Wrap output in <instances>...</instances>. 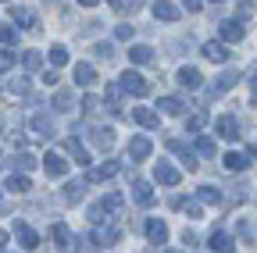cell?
Here are the masks:
<instances>
[{
	"label": "cell",
	"mask_w": 257,
	"mask_h": 253,
	"mask_svg": "<svg viewBox=\"0 0 257 253\" xmlns=\"http://www.w3.org/2000/svg\"><path fill=\"white\" fill-rule=\"evenodd\" d=\"M8 189H11V193H29L32 185H29L25 175H11V178H8Z\"/></svg>",
	"instance_id": "f546056e"
},
{
	"label": "cell",
	"mask_w": 257,
	"mask_h": 253,
	"mask_svg": "<svg viewBox=\"0 0 257 253\" xmlns=\"http://www.w3.org/2000/svg\"><path fill=\"white\" fill-rule=\"evenodd\" d=\"M114 175H118V164H114V161H104V164H96V168L89 171L93 182H104V178H114Z\"/></svg>",
	"instance_id": "d6986e66"
},
{
	"label": "cell",
	"mask_w": 257,
	"mask_h": 253,
	"mask_svg": "<svg viewBox=\"0 0 257 253\" xmlns=\"http://www.w3.org/2000/svg\"><path fill=\"white\" fill-rule=\"evenodd\" d=\"M15 61H18L15 50H0V72H11V68H15Z\"/></svg>",
	"instance_id": "d590c367"
},
{
	"label": "cell",
	"mask_w": 257,
	"mask_h": 253,
	"mask_svg": "<svg viewBox=\"0 0 257 253\" xmlns=\"http://www.w3.org/2000/svg\"><path fill=\"white\" fill-rule=\"evenodd\" d=\"M11 18H15V25H22V29H32V25H36V11H32V8H15Z\"/></svg>",
	"instance_id": "ffe728a7"
},
{
	"label": "cell",
	"mask_w": 257,
	"mask_h": 253,
	"mask_svg": "<svg viewBox=\"0 0 257 253\" xmlns=\"http://www.w3.org/2000/svg\"><path fill=\"white\" fill-rule=\"evenodd\" d=\"M111 4H114V8H121V0H111Z\"/></svg>",
	"instance_id": "f907efd6"
},
{
	"label": "cell",
	"mask_w": 257,
	"mask_h": 253,
	"mask_svg": "<svg viewBox=\"0 0 257 253\" xmlns=\"http://www.w3.org/2000/svg\"><path fill=\"white\" fill-rule=\"evenodd\" d=\"M89 221H104V207H100V203L89 207Z\"/></svg>",
	"instance_id": "7bdbcfd3"
},
{
	"label": "cell",
	"mask_w": 257,
	"mask_h": 253,
	"mask_svg": "<svg viewBox=\"0 0 257 253\" xmlns=\"http://www.w3.org/2000/svg\"><path fill=\"white\" fill-rule=\"evenodd\" d=\"M89 139H93V146H96V150H111V146H114V132L107 129V125H96Z\"/></svg>",
	"instance_id": "ba28073f"
},
{
	"label": "cell",
	"mask_w": 257,
	"mask_h": 253,
	"mask_svg": "<svg viewBox=\"0 0 257 253\" xmlns=\"http://www.w3.org/2000/svg\"><path fill=\"white\" fill-rule=\"evenodd\" d=\"M93 242L96 246H114L118 242V228H96L93 232Z\"/></svg>",
	"instance_id": "484cf974"
},
{
	"label": "cell",
	"mask_w": 257,
	"mask_h": 253,
	"mask_svg": "<svg viewBox=\"0 0 257 253\" xmlns=\"http://www.w3.org/2000/svg\"><path fill=\"white\" fill-rule=\"evenodd\" d=\"M147 157H150V139L136 136L133 143H128V161H147Z\"/></svg>",
	"instance_id": "9c48e42d"
},
{
	"label": "cell",
	"mask_w": 257,
	"mask_h": 253,
	"mask_svg": "<svg viewBox=\"0 0 257 253\" xmlns=\"http://www.w3.org/2000/svg\"><path fill=\"white\" fill-rule=\"evenodd\" d=\"M54 242H57L61 249H72V232H68L64 221H57V225H54Z\"/></svg>",
	"instance_id": "7402d4cb"
},
{
	"label": "cell",
	"mask_w": 257,
	"mask_h": 253,
	"mask_svg": "<svg viewBox=\"0 0 257 253\" xmlns=\"http://www.w3.org/2000/svg\"><path fill=\"white\" fill-rule=\"evenodd\" d=\"M147 239H150V246L154 249H161V246H165L168 242V225H165V221H147Z\"/></svg>",
	"instance_id": "6da1fadb"
},
{
	"label": "cell",
	"mask_w": 257,
	"mask_h": 253,
	"mask_svg": "<svg viewBox=\"0 0 257 253\" xmlns=\"http://www.w3.org/2000/svg\"><path fill=\"white\" fill-rule=\"evenodd\" d=\"M15 235H18V242H22V249H36L40 246V235L32 232L25 221H15Z\"/></svg>",
	"instance_id": "5b68a950"
},
{
	"label": "cell",
	"mask_w": 257,
	"mask_h": 253,
	"mask_svg": "<svg viewBox=\"0 0 257 253\" xmlns=\"http://www.w3.org/2000/svg\"><path fill=\"white\" fill-rule=\"evenodd\" d=\"M221 164L229 168V171H246V168H250L246 153H236V150H232V153H225V157H221Z\"/></svg>",
	"instance_id": "2e32d148"
},
{
	"label": "cell",
	"mask_w": 257,
	"mask_h": 253,
	"mask_svg": "<svg viewBox=\"0 0 257 253\" xmlns=\"http://www.w3.org/2000/svg\"><path fill=\"white\" fill-rule=\"evenodd\" d=\"M0 43H15V29L11 25H0Z\"/></svg>",
	"instance_id": "60d3db41"
},
{
	"label": "cell",
	"mask_w": 257,
	"mask_h": 253,
	"mask_svg": "<svg viewBox=\"0 0 257 253\" xmlns=\"http://www.w3.org/2000/svg\"><path fill=\"white\" fill-rule=\"evenodd\" d=\"M207 249H214V253H229V249H236V246H232L229 232H211V239H207Z\"/></svg>",
	"instance_id": "30bf717a"
},
{
	"label": "cell",
	"mask_w": 257,
	"mask_h": 253,
	"mask_svg": "<svg viewBox=\"0 0 257 253\" xmlns=\"http://www.w3.org/2000/svg\"><path fill=\"white\" fill-rule=\"evenodd\" d=\"M236 82H239V72H236V68H229V72H221V79L214 82V93H225V89H232Z\"/></svg>",
	"instance_id": "d4e9b609"
},
{
	"label": "cell",
	"mask_w": 257,
	"mask_h": 253,
	"mask_svg": "<svg viewBox=\"0 0 257 253\" xmlns=\"http://www.w3.org/2000/svg\"><path fill=\"white\" fill-rule=\"evenodd\" d=\"M72 104H75V100H72V93H68V89H61L57 97H54V107H57V111H72Z\"/></svg>",
	"instance_id": "4dcf8cb0"
},
{
	"label": "cell",
	"mask_w": 257,
	"mask_h": 253,
	"mask_svg": "<svg viewBox=\"0 0 257 253\" xmlns=\"http://www.w3.org/2000/svg\"><path fill=\"white\" fill-rule=\"evenodd\" d=\"M50 65H54V68H64V65H68V50H64V47H54V50H50Z\"/></svg>",
	"instance_id": "d6a6232c"
},
{
	"label": "cell",
	"mask_w": 257,
	"mask_h": 253,
	"mask_svg": "<svg viewBox=\"0 0 257 253\" xmlns=\"http://www.w3.org/2000/svg\"><path fill=\"white\" fill-rule=\"evenodd\" d=\"M79 4H82V8H96V4H100V0H79Z\"/></svg>",
	"instance_id": "7dc6e473"
},
{
	"label": "cell",
	"mask_w": 257,
	"mask_h": 253,
	"mask_svg": "<svg viewBox=\"0 0 257 253\" xmlns=\"http://www.w3.org/2000/svg\"><path fill=\"white\" fill-rule=\"evenodd\" d=\"M29 125H32V132L43 136V139H50V136H54V121H50L47 114H32V121H29Z\"/></svg>",
	"instance_id": "8fae6325"
},
{
	"label": "cell",
	"mask_w": 257,
	"mask_h": 253,
	"mask_svg": "<svg viewBox=\"0 0 257 253\" xmlns=\"http://www.w3.org/2000/svg\"><path fill=\"white\" fill-rule=\"evenodd\" d=\"M211 4H225V0H211Z\"/></svg>",
	"instance_id": "816d5d0a"
},
{
	"label": "cell",
	"mask_w": 257,
	"mask_h": 253,
	"mask_svg": "<svg viewBox=\"0 0 257 253\" xmlns=\"http://www.w3.org/2000/svg\"><path fill=\"white\" fill-rule=\"evenodd\" d=\"M8 89H11V93H25V89H29V82H25V79H15Z\"/></svg>",
	"instance_id": "ee69618b"
},
{
	"label": "cell",
	"mask_w": 257,
	"mask_h": 253,
	"mask_svg": "<svg viewBox=\"0 0 257 253\" xmlns=\"http://www.w3.org/2000/svg\"><path fill=\"white\" fill-rule=\"evenodd\" d=\"M197 150L211 157V153H214V139H211V136H200V139H197Z\"/></svg>",
	"instance_id": "74e56055"
},
{
	"label": "cell",
	"mask_w": 257,
	"mask_h": 253,
	"mask_svg": "<svg viewBox=\"0 0 257 253\" xmlns=\"http://www.w3.org/2000/svg\"><path fill=\"white\" fill-rule=\"evenodd\" d=\"M8 246V232H0V249H4Z\"/></svg>",
	"instance_id": "c3c4849f"
},
{
	"label": "cell",
	"mask_w": 257,
	"mask_h": 253,
	"mask_svg": "<svg viewBox=\"0 0 257 253\" xmlns=\"http://www.w3.org/2000/svg\"><path fill=\"white\" fill-rule=\"evenodd\" d=\"M93 54H96V57H104V61H111V57H114L111 43H96V47H93Z\"/></svg>",
	"instance_id": "f35d334b"
},
{
	"label": "cell",
	"mask_w": 257,
	"mask_h": 253,
	"mask_svg": "<svg viewBox=\"0 0 257 253\" xmlns=\"http://www.w3.org/2000/svg\"><path fill=\"white\" fill-rule=\"evenodd\" d=\"M168 150H175V153H179V161H182V168H186V171H197V168H200V161L193 157V150H186L179 139H168Z\"/></svg>",
	"instance_id": "277c9868"
},
{
	"label": "cell",
	"mask_w": 257,
	"mask_h": 253,
	"mask_svg": "<svg viewBox=\"0 0 257 253\" xmlns=\"http://www.w3.org/2000/svg\"><path fill=\"white\" fill-rule=\"evenodd\" d=\"M154 18H161V22H175V18H179V8L168 4V0H157V4H154Z\"/></svg>",
	"instance_id": "e0dca14e"
},
{
	"label": "cell",
	"mask_w": 257,
	"mask_h": 253,
	"mask_svg": "<svg viewBox=\"0 0 257 253\" xmlns=\"http://www.w3.org/2000/svg\"><path fill=\"white\" fill-rule=\"evenodd\" d=\"M204 121H207V111H197V114L186 121V132H200V129H204Z\"/></svg>",
	"instance_id": "1f68e13d"
},
{
	"label": "cell",
	"mask_w": 257,
	"mask_h": 253,
	"mask_svg": "<svg viewBox=\"0 0 257 253\" xmlns=\"http://www.w3.org/2000/svg\"><path fill=\"white\" fill-rule=\"evenodd\" d=\"M100 207H104V214L118 210V207H121V193H111V196H104V200H100Z\"/></svg>",
	"instance_id": "836d02e7"
},
{
	"label": "cell",
	"mask_w": 257,
	"mask_h": 253,
	"mask_svg": "<svg viewBox=\"0 0 257 253\" xmlns=\"http://www.w3.org/2000/svg\"><path fill=\"white\" fill-rule=\"evenodd\" d=\"M221 40H229V43H239V40H243V22H239V18L225 22V25H221Z\"/></svg>",
	"instance_id": "9a60e30c"
},
{
	"label": "cell",
	"mask_w": 257,
	"mask_h": 253,
	"mask_svg": "<svg viewBox=\"0 0 257 253\" xmlns=\"http://www.w3.org/2000/svg\"><path fill=\"white\" fill-rule=\"evenodd\" d=\"M250 82H253V93H257V68H253V79H250Z\"/></svg>",
	"instance_id": "681fc988"
},
{
	"label": "cell",
	"mask_w": 257,
	"mask_h": 253,
	"mask_svg": "<svg viewBox=\"0 0 257 253\" xmlns=\"http://www.w3.org/2000/svg\"><path fill=\"white\" fill-rule=\"evenodd\" d=\"M121 89H125V93H133V97H147V93H150L147 79H143V75H136V72L121 75Z\"/></svg>",
	"instance_id": "7a4b0ae2"
},
{
	"label": "cell",
	"mask_w": 257,
	"mask_h": 253,
	"mask_svg": "<svg viewBox=\"0 0 257 253\" xmlns=\"http://www.w3.org/2000/svg\"><path fill=\"white\" fill-rule=\"evenodd\" d=\"M214 129H218V136H221V139H239V125H236V118H232V114H221V118L214 121Z\"/></svg>",
	"instance_id": "8992f818"
},
{
	"label": "cell",
	"mask_w": 257,
	"mask_h": 253,
	"mask_svg": "<svg viewBox=\"0 0 257 253\" xmlns=\"http://www.w3.org/2000/svg\"><path fill=\"white\" fill-rule=\"evenodd\" d=\"M200 82H204V79H200L197 68H179V86H182V89H200Z\"/></svg>",
	"instance_id": "5bb4252c"
},
{
	"label": "cell",
	"mask_w": 257,
	"mask_h": 253,
	"mask_svg": "<svg viewBox=\"0 0 257 253\" xmlns=\"http://www.w3.org/2000/svg\"><path fill=\"white\" fill-rule=\"evenodd\" d=\"M43 171H47L50 178H61V175H68V161H64L61 153H47V157H43Z\"/></svg>",
	"instance_id": "3957f363"
},
{
	"label": "cell",
	"mask_w": 257,
	"mask_h": 253,
	"mask_svg": "<svg viewBox=\"0 0 257 253\" xmlns=\"http://www.w3.org/2000/svg\"><path fill=\"white\" fill-rule=\"evenodd\" d=\"M43 82L47 86H57V72H43Z\"/></svg>",
	"instance_id": "bcb514c9"
},
{
	"label": "cell",
	"mask_w": 257,
	"mask_h": 253,
	"mask_svg": "<svg viewBox=\"0 0 257 253\" xmlns=\"http://www.w3.org/2000/svg\"><path fill=\"white\" fill-rule=\"evenodd\" d=\"M40 65H43V54H40V50H29V54H25V68H29V72H36Z\"/></svg>",
	"instance_id": "e575fe53"
},
{
	"label": "cell",
	"mask_w": 257,
	"mask_h": 253,
	"mask_svg": "<svg viewBox=\"0 0 257 253\" xmlns=\"http://www.w3.org/2000/svg\"><path fill=\"white\" fill-rule=\"evenodd\" d=\"M75 82L79 86H93L96 82V68L93 65H75Z\"/></svg>",
	"instance_id": "603a6c76"
},
{
	"label": "cell",
	"mask_w": 257,
	"mask_h": 253,
	"mask_svg": "<svg viewBox=\"0 0 257 253\" xmlns=\"http://www.w3.org/2000/svg\"><path fill=\"white\" fill-rule=\"evenodd\" d=\"M133 121L143 125V129H157V125H161V118H157L150 107H136V111H133Z\"/></svg>",
	"instance_id": "7c38bea8"
},
{
	"label": "cell",
	"mask_w": 257,
	"mask_h": 253,
	"mask_svg": "<svg viewBox=\"0 0 257 253\" xmlns=\"http://www.w3.org/2000/svg\"><path fill=\"white\" fill-rule=\"evenodd\" d=\"M128 61H133V65H150L154 50L150 47H128Z\"/></svg>",
	"instance_id": "44dd1931"
},
{
	"label": "cell",
	"mask_w": 257,
	"mask_h": 253,
	"mask_svg": "<svg viewBox=\"0 0 257 253\" xmlns=\"http://www.w3.org/2000/svg\"><path fill=\"white\" fill-rule=\"evenodd\" d=\"M114 36H118V40H133V25H118Z\"/></svg>",
	"instance_id": "b9f144b4"
},
{
	"label": "cell",
	"mask_w": 257,
	"mask_h": 253,
	"mask_svg": "<svg viewBox=\"0 0 257 253\" xmlns=\"http://www.w3.org/2000/svg\"><path fill=\"white\" fill-rule=\"evenodd\" d=\"M204 57L214 61V65H225V61H229V50H225V47L214 40V43H204Z\"/></svg>",
	"instance_id": "4fadbf2b"
},
{
	"label": "cell",
	"mask_w": 257,
	"mask_h": 253,
	"mask_svg": "<svg viewBox=\"0 0 257 253\" xmlns=\"http://www.w3.org/2000/svg\"><path fill=\"white\" fill-rule=\"evenodd\" d=\"M157 104H161V111H165V114H182V107H186L179 97H161Z\"/></svg>",
	"instance_id": "4316f807"
},
{
	"label": "cell",
	"mask_w": 257,
	"mask_h": 253,
	"mask_svg": "<svg viewBox=\"0 0 257 253\" xmlns=\"http://www.w3.org/2000/svg\"><path fill=\"white\" fill-rule=\"evenodd\" d=\"M133 196H136V203L150 207V203H154V189H150L147 182H136V185H133Z\"/></svg>",
	"instance_id": "cb8c5ba5"
},
{
	"label": "cell",
	"mask_w": 257,
	"mask_h": 253,
	"mask_svg": "<svg viewBox=\"0 0 257 253\" xmlns=\"http://www.w3.org/2000/svg\"><path fill=\"white\" fill-rule=\"evenodd\" d=\"M15 164H18L22 171H32V168H36V157H32V153H18V157H15Z\"/></svg>",
	"instance_id": "8d00e7d4"
},
{
	"label": "cell",
	"mask_w": 257,
	"mask_h": 253,
	"mask_svg": "<svg viewBox=\"0 0 257 253\" xmlns=\"http://www.w3.org/2000/svg\"><path fill=\"white\" fill-rule=\"evenodd\" d=\"M64 150L75 157V164H89V153H86V146H82L75 136H72V139H64Z\"/></svg>",
	"instance_id": "ac0fdd59"
},
{
	"label": "cell",
	"mask_w": 257,
	"mask_h": 253,
	"mask_svg": "<svg viewBox=\"0 0 257 253\" xmlns=\"http://www.w3.org/2000/svg\"><path fill=\"white\" fill-rule=\"evenodd\" d=\"M82 189H86V182H68V185H64V200H68V203L82 200Z\"/></svg>",
	"instance_id": "f1b7e54d"
},
{
	"label": "cell",
	"mask_w": 257,
	"mask_h": 253,
	"mask_svg": "<svg viewBox=\"0 0 257 253\" xmlns=\"http://www.w3.org/2000/svg\"><path fill=\"white\" fill-rule=\"evenodd\" d=\"M96 107H100V100H96L93 93H89V97H82V111H86V114H89V111H96Z\"/></svg>",
	"instance_id": "ab89813d"
},
{
	"label": "cell",
	"mask_w": 257,
	"mask_h": 253,
	"mask_svg": "<svg viewBox=\"0 0 257 253\" xmlns=\"http://www.w3.org/2000/svg\"><path fill=\"white\" fill-rule=\"evenodd\" d=\"M154 178H157V182H165V185H179V178H182V175H179V168H172L168 161H157Z\"/></svg>",
	"instance_id": "52a82bcc"
},
{
	"label": "cell",
	"mask_w": 257,
	"mask_h": 253,
	"mask_svg": "<svg viewBox=\"0 0 257 253\" xmlns=\"http://www.w3.org/2000/svg\"><path fill=\"white\" fill-rule=\"evenodd\" d=\"M182 8H186V11H200L204 0H182Z\"/></svg>",
	"instance_id": "f6af8a7d"
},
{
	"label": "cell",
	"mask_w": 257,
	"mask_h": 253,
	"mask_svg": "<svg viewBox=\"0 0 257 253\" xmlns=\"http://www.w3.org/2000/svg\"><path fill=\"white\" fill-rule=\"evenodd\" d=\"M197 200L207 203V207H214V203H221V193H218V189H211V185H204L200 193H197Z\"/></svg>",
	"instance_id": "83f0119b"
}]
</instances>
